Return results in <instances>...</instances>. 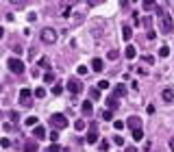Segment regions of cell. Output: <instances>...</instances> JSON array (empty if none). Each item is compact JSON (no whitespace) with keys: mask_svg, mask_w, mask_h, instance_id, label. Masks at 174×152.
<instances>
[{"mask_svg":"<svg viewBox=\"0 0 174 152\" xmlns=\"http://www.w3.org/2000/svg\"><path fill=\"white\" fill-rule=\"evenodd\" d=\"M157 17H159V24H161V33H172L174 28V22H172V15L168 11H163L161 7H157Z\"/></svg>","mask_w":174,"mask_h":152,"instance_id":"6da1fadb","label":"cell"},{"mask_svg":"<svg viewBox=\"0 0 174 152\" xmlns=\"http://www.w3.org/2000/svg\"><path fill=\"white\" fill-rule=\"evenodd\" d=\"M50 124L55 126V128H65V126H68V117L61 115V113H52L50 115Z\"/></svg>","mask_w":174,"mask_h":152,"instance_id":"7a4b0ae2","label":"cell"},{"mask_svg":"<svg viewBox=\"0 0 174 152\" xmlns=\"http://www.w3.org/2000/svg\"><path fill=\"white\" fill-rule=\"evenodd\" d=\"M7 63H9V70H11L13 74H22V72H24V63L20 61V57H11Z\"/></svg>","mask_w":174,"mask_h":152,"instance_id":"3957f363","label":"cell"},{"mask_svg":"<svg viewBox=\"0 0 174 152\" xmlns=\"http://www.w3.org/2000/svg\"><path fill=\"white\" fill-rule=\"evenodd\" d=\"M41 41L44 44H55L57 41V31L55 28H44L41 31Z\"/></svg>","mask_w":174,"mask_h":152,"instance_id":"277c9868","label":"cell"},{"mask_svg":"<svg viewBox=\"0 0 174 152\" xmlns=\"http://www.w3.org/2000/svg\"><path fill=\"white\" fill-rule=\"evenodd\" d=\"M31 89H26V87H24V89H20V100H22V104L24 107H31Z\"/></svg>","mask_w":174,"mask_h":152,"instance_id":"5b68a950","label":"cell"},{"mask_svg":"<svg viewBox=\"0 0 174 152\" xmlns=\"http://www.w3.org/2000/svg\"><path fill=\"white\" fill-rule=\"evenodd\" d=\"M65 89H68L70 93H79V91L83 89V85H81L79 81H68V85H65Z\"/></svg>","mask_w":174,"mask_h":152,"instance_id":"8992f818","label":"cell"},{"mask_svg":"<svg viewBox=\"0 0 174 152\" xmlns=\"http://www.w3.org/2000/svg\"><path fill=\"white\" fill-rule=\"evenodd\" d=\"M126 126H129V128H133V131H141V122H139V117H137V115H133V117H129V122H126Z\"/></svg>","mask_w":174,"mask_h":152,"instance_id":"52a82bcc","label":"cell"},{"mask_svg":"<svg viewBox=\"0 0 174 152\" xmlns=\"http://www.w3.org/2000/svg\"><path fill=\"white\" fill-rule=\"evenodd\" d=\"M102 67H105V61L102 59H91V70L94 72H102Z\"/></svg>","mask_w":174,"mask_h":152,"instance_id":"ba28073f","label":"cell"},{"mask_svg":"<svg viewBox=\"0 0 174 152\" xmlns=\"http://www.w3.org/2000/svg\"><path fill=\"white\" fill-rule=\"evenodd\" d=\"M48 135V131L44 128V126H35V139H44Z\"/></svg>","mask_w":174,"mask_h":152,"instance_id":"9c48e42d","label":"cell"},{"mask_svg":"<svg viewBox=\"0 0 174 152\" xmlns=\"http://www.w3.org/2000/svg\"><path fill=\"white\" fill-rule=\"evenodd\" d=\"M96 141H98V131L91 128V131L87 133V143H96Z\"/></svg>","mask_w":174,"mask_h":152,"instance_id":"30bf717a","label":"cell"},{"mask_svg":"<svg viewBox=\"0 0 174 152\" xmlns=\"http://www.w3.org/2000/svg\"><path fill=\"white\" fill-rule=\"evenodd\" d=\"M118 98L115 96H111V98H107V107H109V111H113V109H118Z\"/></svg>","mask_w":174,"mask_h":152,"instance_id":"8fae6325","label":"cell"},{"mask_svg":"<svg viewBox=\"0 0 174 152\" xmlns=\"http://www.w3.org/2000/svg\"><path fill=\"white\" fill-rule=\"evenodd\" d=\"M39 148H37V143L35 141H26L24 143V152H37Z\"/></svg>","mask_w":174,"mask_h":152,"instance_id":"7c38bea8","label":"cell"},{"mask_svg":"<svg viewBox=\"0 0 174 152\" xmlns=\"http://www.w3.org/2000/svg\"><path fill=\"white\" fill-rule=\"evenodd\" d=\"M135 55H137V50H135L133 46H126V50H124V57H126V59H135Z\"/></svg>","mask_w":174,"mask_h":152,"instance_id":"4fadbf2b","label":"cell"},{"mask_svg":"<svg viewBox=\"0 0 174 152\" xmlns=\"http://www.w3.org/2000/svg\"><path fill=\"white\" fill-rule=\"evenodd\" d=\"M83 113L85 115H91L94 113V104L89 102V100H85V102H83Z\"/></svg>","mask_w":174,"mask_h":152,"instance_id":"5bb4252c","label":"cell"},{"mask_svg":"<svg viewBox=\"0 0 174 152\" xmlns=\"http://www.w3.org/2000/svg\"><path fill=\"white\" fill-rule=\"evenodd\" d=\"M124 93H126V87H124V85L120 83V85L113 89V96H115V98H120V96H124Z\"/></svg>","mask_w":174,"mask_h":152,"instance_id":"9a60e30c","label":"cell"},{"mask_svg":"<svg viewBox=\"0 0 174 152\" xmlns=\"http://www.w3.org/2000/svg\"><path fill=\"white\" fill-rule=\"evenodd\" d=\"M163 100H165V102H172V100H174V91L172 89H163Z\"/></svg>","mask_w":174,"mask_h":152,"instance_id":"2e32d148","label":"cell"},{"mask_svg":"<svg viewBox=\"0 0 174 152\" xmlns=\"http://www.w3.org/2000/svg\"><path fill=\"white\" fill-rule=\"evenodd\" d=\"M122 37H124V39H126V41H129V39L133 37V31H131L129 26H122Z\"/></svg>","mask_w":174,"mask_h":152,"instance_id":"e0dca14e","label":"cell"},{"mask_svg":"<svg viewBox=\"0 0 174 152\" xmlns=\"http://www.w3.org/2000/svg\"><path fill=\"white\" fill-rule=\"evenodd\" d=\"M102 120H105V122H111V120H113V111L105 109V111H102Z\"/></svg>","mask_w":174,"mask_h":152,"instance_id":"ac0fdd59","label":"cell"},{"mask_svg":"<svg viewBox=\"0 0 174 152\" xmlns=\"http://www.w3.org/2000/svg\"><path fill=\"white\" fill-rule=\"evenodd\" d=\"M168 55H170V48H168V46H161V48H159V57H161V59H165Z\"/></svg>","mask_w":174,"mask_h":152,"instance_id":"d6986e66","label":"cell"},{"mask_svg":"<svg viewBox=\"0 0 174 152\" xmlns=\"http://www.w3.org/2000/svg\"><path fill=\"white\" fill-rule=\"evenodd\" d=\"M39 67H44V70L50 67V61H48V57H41V59H39Z\"/></svg>","mask_w":174,"mask_h":152,"instance_id":"ffe728a7","label":"cell"},{"mask_svg":"<svg viewBox=\"0 0 174 152\" xmlns=\"http://www.w3.org/2000/svg\"><path fill=\"white\" fill-rule=\"evenodd\" d=\"M26 126H37V115H31V117H26V122H24Z\"/></svg>","mask_w":174,"mask_h":152,"instance_id":"44dd1931","label":"cell"},{"mask_svg":"<svg viewBox=\"0 0 174 152\" xmlns=\"http://www.w3.org/2000/svg\"><path fill=\"white\" fill-rule=\"evenodd\" d=\"M44 81H46V83H55V74H52V72H46V74H44Z\"/></svg>","mask_w":174,"mask_h":152,"instance_id":"7402d4cb","label":"cell"},{"mask_svg":"<svg viewBox=\"0 0 174 152\" xmlns=\"http://www.w3.org/2000/svg\"><path fill=\"white\" fill-rule=\"evenodd\" d=\"M133 139L135 141H141L144 139V131H133Z\"/></svg>","mask_w":174,"mask_h":152,"instance_id":"603a6c76","label":"cell"},{"mask_svg":"<svg viewBox=\"0 0 174 152\" xmlns=\"http://www.w3.org/2000/svg\"><path fill=\"white\" fill-rule=\"evenodd\" d=\"M74 128H76V131H83V128H85V122H83V120H76V122H74Z\"/></svg>","mask_w":174,"mask_h":152,"instance_id":"cb8c5ba5","label":"cell"},{"mask_svg":"<svg viewBox=\"0 0 174 152\" xmlns=\"http://www.w3.org/2000/svg\"><path fill=\"white\" fill-rule=\"evenodd\" d=\"M113 128H115V131H122V128H124V122H122V120H115V122H113Z\"/></svg>","mask_w":174,"mask_h":152,"instance_id":"d4e9b609","label":"cell"},{"mask_svg":"<svg viewBox=\"0 0 174 152\" xmlns=\"http://www.w3.org/2000/svg\"><path fill=\"white\" fill-rule=\"evenodd\" d=\"M89 96H91V100H98V98H100V91H98V89H89Z\"/></svg>","mask_w":174,"mask_h":152,"instance_id":"484cf974","label":"cell"},{"mask_svg":"<svg viewBox=\"0 0 174 152\" xmlns=\"http://www.w3.org/2000/svg\"><path fill=\"white\" fill-rule=\"evenodd\" d=\"M35 96H37V98H44V96H46V89H44V87H37V89H35Z\"/></svg>","mask_w":174,"mask_h":152,"instance_id":"4316f807","label":"cell"},{"mask_svg":"<svg viewBox=\"0 0 174 152\" xmlns=\"http://www.w3.org/2000/svg\"><path fill=\"white\" fill-rule=\"evenodd\" d=\"M111 85H109V81H100L98 83V89H109Z\"/></svg>","mask_w":174,"mask_h":152,"instance_id":"83f0119b","label":"cell"},{"mask_svg":"<svg viewBox=\"0 0 174 152\" xmlns=\"http://www.w3.org/2000/svg\"><path fill=\"white\" fill-rule=\"evenodd\" d=\"M0 146H2V148H9V146H11V141H9L7 137H2V139H0Z\"/></svg>","mask_w":174,"mask_h":152,"instance_id":"f1b7e54d","label":"cell"},{"mask_svg":"<svg viewBox=\"0 0 174 152\" xmlns=\"http://www.w3.org/2000/svg\"><path fill=\"white\" fill-rule=\"evenodd\" d=\"M61 150H63L61 146H57V143H52V146H50V150H48V152H61Z\"/></svg>","mask_w":174,"mask_h":152,"instance_id":"f546056e","label":"cell"},{"mask_svg":"<svg viewBox=\"0 0 174 152\" xmlns=\"http://www.w3.org/2000/svg\"><path fill=\"white\" fill-rule=\"evenodd\" d=\"M76 72H79L81 76H83V74H87V65H79V67H76Z\"/></svg>","mask_w":174,"mask_h":152,"instance_id":"4dcf8cb0","label":"cell"},{"mask_svg":"<svg viewBox=\"0 0 174 152\" xmlns=\"http://www.w3.org/2000/svg\"><path fill=\"white\" fill-rule=\"evenodd\" d=\"M61 91H63V87H61V85H55V87H52V93H55V96H59Z\"/></svg>","mask_w":174,"mask_h":152,"instance_id":"1f68e13d","label":"cell"},{"mask_svg":"<svg viewBox=\"0 0 174 152\" xmlns=\"http://www.w3.org/2000/svg\"><path fill=\"white\" fill-rule=\"evenodd\" d=\"M118 55H120L118 50H109V55H107V57H109V59H118Z\"/></svg>","mask_w":174,"mask_h":152,"instance_id":"d6a6232c","label":"cell"},{"mask_svg":"<svg viewBox=\"0 0 174 152\" xmlns=\"http://www.w3.org/2000/svg\"><path fill=\"white\" fill-rule=\"evenodd\" d=\"M141 61H146V63H155V57H150V55H146V57H141Z\"/></svg>","mask_w":174,"mask_h":152,"instance_id":"836d02e7","label":"cell"},{"mask_svg":"<svg viewBox=\"0 0 174 152\" xmlns=\"http://www.w3.org/2000/svg\"><path fill=\"white\" fill-rule=\"evenodd\" d=\"M113 143H118V146H122V143H124V139H122L120 135H115V137H113Z\"/></svg>","mask_w":174,"mask_h":152,"instance_id":"e575fe53","label":"cell"},{"mask_svg":"<svg viewBox=\"0 0 174 152\" xmlns=\"http://www.w3.org/2000/svg\"><path fill=\"white\" fill-rule=\"evenodd\" d=\"M100 150H102V152H105V150H109V141H107V139H105V141H100Z\"/></svg>","mask_w":174,"mask_h":152,"instance_id":"d590c367","label":"cell"},{"mask_svg":"<svg viewBox=\"0 0 174 152\" xmlns=\"http://www.w3.org/2000/svg\"><path fill=\"white\" fill-rule=\"evenodd\" d=\"M144 9H157L155 2H144Z\"/></svg>","mask_w":174,"mask_h":152,"instance_id":"8d00e7d4","label":"cell"},{"mask_svg":"<svg viewBox=\"0 0 174 152\" xmlns=\"http://www.w3.org/2000/svg\"><path fill=\"white\" fill-rule=\"evenodd\" d=\"M13 52L20 57V55H22V46H13Z\"/></svg>","mask_w":174,"mask_h":152,"instance_id":"74e56055","label":"cell"},{"mask_svg":"<svg viewBox=\"0 0 174 152\" xmlns=\"http://www.w3.org/2000/svg\"><path fill=\"white\" fill-rule=\"evenodd\" d=\"M141 24H144V26H150L153 22H150V17H144V20H141Z\"/></svg>","mask_w":174,"mask_h":152,"instance_id":"f35d334b","label":"cell"},{"mask_svg":"<svg viewBox=\"0 0 174 152\" xmlns=\"http://www.w3.org/2000/svg\"><path fill=\"white\" fill-rule=\"evenodd\" d=\"M70 13H72V11H70V7H65V9H63V11H61V15H63V17H68V15H70Z\"/></svg>","mask_w":174,"mask_h":152,"instance_id":"ab89813d","label":"cell"},{"mask_svg":"<svg viewBox=\"0 0 174 152\" xmlns=\"http://www.w3.org/2000/svg\"><path fill=\"white\" fill-rule=\"evenodd\" d=\"M146 37H148V39H155V37H157V33H155V31H148V35H146Z\"/></svg>","mask_w":174,"mask_h":152,"instance_id":"60d3db41","label":"cell"},{"mask_svg":"<svg viewBox=\"0 0 174 152\" xmlns=\"http://www.w3.org/2000/svg\"><path fill=\"white\" fill-rule=\"evenodd\" d=\"M9 120L11 122H17V113H9Z\"/></svg>","mask_w":174,"mask_h":152,"instance_id":"b9f144b4","label":"cell"},{"mask_svg":"<svg viewBox=\"0 0 174 152\" xmlns=\"http://www.w3.org/2000/svg\"><path fill=\"white\" fill-rule=\"evenodd\" d=\"M170 148H172V152H174V137L170 139Z\"/></svg>","mask_w":174,"mask_h":152,"instance_id":"7bdbcfd3","label":"cell"},{"mask_svg":"<svg viewBox=\"0 0 174 152\" xmlns=\"http://www.w3.org/2000/svg\"><path fill=\"white\" fill-rule=\"evenodd\" d=\"M126 152H137V150L135 148H126Z\"/></svg>","mask_w":174,"mask_h":152,"instance_id":"ee69618b","label":"cell"},{"mask_svg":"<svg viewBox=\"0 0 174 152\" xmlns=\"http://www.w3.org/2000/svg\"><path fill=\"white\" fill-rule=\"evenodd\" d=\"M2 35H5V31H2V26H0V37H2Z\"/></svg>","mask_w":174,"mask_h":152,"instance_id":"f6af8a7d","label":"cell"}]
</instances>
